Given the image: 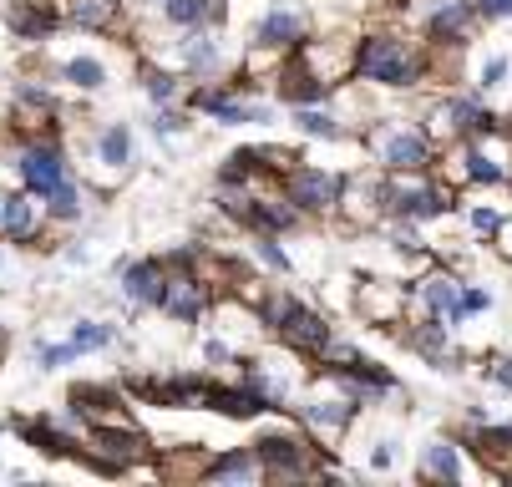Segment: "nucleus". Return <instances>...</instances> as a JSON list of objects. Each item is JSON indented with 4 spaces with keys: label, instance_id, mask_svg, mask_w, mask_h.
I'll return each mask as SVG.
<instances>
[{
    "label": "nucleus",
    "instance_id": "f03ea898",
    "mask_svg": "<svg viewBox=\"0 0 512 487\" xmlns=\"http://www.w3.org/2000/svg\"><path fill=\"white\" fill-rule=\"evenodd\" d=\"M365 153L381 173H426L436 168V148L421 127H406V122H371L365 127Z\"/></svg>",
    "mask_w": 512,
    "mask_h": 487
},
{
    "label": "nucleus",
    "instance_id": "f704fd0d",
    "mask_svg": "<svg viewBox=\"0 0 512 487\" xmlns=\"http://www.w3.org/2000/svg\"><path fill=\"white\" fill-rule=\"evenodd\" d=\"M482 310H492V295H487L482 285H462V295H457V315L467 320V315H482Z\"/></svg>",
    "mask_w": 512,
    "mask_h": 487
},
{
    "label": "nucleus",
    "instance_id": "dca6fc26",
    "mask_svg": "<svg viewBox=\"0 0 512 487\" xmlns=\"http://www.w3.org/2000/svg\"><path fill=\"white\" fill-rule=\"evenodd\" d=\"M0 234H6L11 244H26V249L46 244V214L36 208V193L11 188L6 198H0Z\"/></svg>",
    "mask_w": 512,
    "mask_h": 487
},
{
    "label": "nucleus",
    "instance_id": "f8f14e48",
    "mask_svg": "<svg viewBox=\"0 0 512 487\" xmlns=\"http://www.w3.org/2000/svg\"><path fill=\"white\" fill-rule=\"evenodd\" d=\"M411 285V305L421 310V315H442L447 325H462V315H457V295H462V280L452 274V264H442V269H421L416 280H406Z\"/></svg>",
    "mask_w": 512,
    "mask_h": 487
},
{
    "label": "nucleus",
    "instance_id": "9d476101",
    "mask_svg": "<svg viewBox=\"0 0 512 487\" xmlns=\"http://www.w3.org/2000/svg\"><path fill=\"white\" fill-rule=\"evenodd\" d=\"M132 163H137V137H132L127 122H107V127L92 132V178H97V188H102V178H107V188L122 183L132 173Z\"/></svg>",
    "mask_w": 512,
    "mask_h": 487
},
{
    "label": "nucleus",
    "instance_id": "a19ab883",
    "mask_svg": "<svg viewBox=\"0 0 512 487\" xmlns=\"http://www.w3.org/2000/svg\"><path fill=\"white\" fill-rule=\"evenodd\" d=\"M0 361H6V356H0Z\"/></svg>",
    "mask_w": 512,
    "mask_h": 487
},
{
    "label": "nucleus",
    "instance_id": "2f4dec72",
    "mask_svg": "<svg viewBox=\"0 0 512 487\" xmlns=\"http://www.w3.org/2000/svg\"><path fill=\"white\" fill-rule=\"evenodd\" d=\"M507 77H512V56H507V51H497V56H487V61H482V72H477V92H497Z\"/></svg>",
    "mask_w": 512,
    "mask_h": 487
},
{
    "label": "nucleus",
    "instance_id": "412c9836",
    "mask_svg": "<svg viewBox=\"0 0 512 487\" xmlns=\"http://www.w3.org/2000/svg\"><path fill=\"white\" fill-rule=\"evenodd\" d=\"M61 26L77 31H117L122 26V0H51Z\"/></svg>",
    "mask_w": 512,
    "mask_h": 487
},
{
    "label": "nucleus",
    "instance_id": "bb28decb",
    "mask_svg": "<svg viewBox=\"0 0 512 487\" xmlns=\"http://www.w3.org/2000/svg\"><path fill=\"white\" fill-rule=\"evenodd\" d=\"M289 112H295V132H300V137H320V143H345V122H340L325 102L289 107Z\"/></svg>",
    "mask_w": 512,
    "mask_h": 487
},
{
    "label": "nucleus",
    "instance_id": "ea45409f",
    "mask_svg": "<svg viewBox=\"0 0 512 487\" xmlns=\"http://www.w3.org/2000/svg\"><path fill=\"white\" fill-rule=\"evenodd\" d=\"M0 269H6V254H0Z\"/></svg>",
    "mask_w": 512,
    "mask_h": 487
},
{
    "label": "nucleus",
    "instance_id": "c756f323",
    "mask_svg": "<svg viewBox=\"0 0 512 487\" xmlns=\"http://www.w3.org/2000/svg\"><path fill=\"white\" fill-rule=\"evenodd\" d=\"M254 264H264L269 274H295V259L284 254L279 234H259V229H254Z\"/></svg>",
    "mask_w": 512,
    "mask_h": 487
},
{
    "label": "nucleus",
    "instance_id": "f257e3e1",
    "mask_svg": "<svg viewBox=\"0 0 512 487\" xmlns=\"http://www.w3.org/2000/svg\"><path fill=\"white\" fill-rule=\"evenodd\" d=\"M350 77L365 87H381V92H411L426 82V41H416L396 26L365 31V36H355Z\"/></svg>",
    "mask_w": 512,
    "mask_h": 487
},
{
    "label": "nucleus",
    "instance_id": "5701e85b",
    "mask_svg": "<svg viewBox=\"0 0 512 487\" xmlns=\"http://www.w3.org/2000/svg\"><path fill=\"white\" fill-rule=\"evenodd\" d=\"M163 21L173 31H213L229 21V0H163Z\"/></svg>",
    "mask_w": 512,
    "mask_h": 487
},
{
    "label": "nucleus",
    "instance_id": "a211bd4d",
    "mask_svg": "<svg viewBox=\"0 0 512 487\" xmlns=\"http://www.w3.org/2000/svg\"><path fill=\"white\" fill-rule=\"evenodd\" d=\"M173 66L183 77H218L224 72V41L213 31H178V46H173Z\"/></svg>",
    "mask_w": 512,
    "mask_h": 487
},
{
    "label": "nucleus",
    "instance_id": "0eeeda50",
    "mask_svg": "<svg viewBox=\"0 0 512 487\" xmlns=\"http://www.w3.org/2000/svg\"><path fill=\"white\" fill-rule=\"evenodd\" d=\"M213 300H218V290L203 280L198 269H168L153 310H163V315L178 320V325H198V320L213 310Z\"/></svg>",
    "mask_w": 512,
    "mask_h": 487
},
{
    "label": "nucleus",
    "instance_id": "e433bc0d",
    "mask_svg": "<svg viewBox=\"0 0 512 487\" xmlns=\"http://www.w3.org/2000/svg\"><path fill=\"white\" fill-rule=\"evenodd\" d=\"M396 457H401V442H396V437H381V442L371 447V472H391Z\"/></svg>",
    "mask_w": 512,
    "mask_h": 487
},
{
    "label": "nucleus",
    "instance_id": "aec40b11",
    "mask_svg": "<svg viewBox=\"0 0 512 487\" xmlns=\"http://www.w3.org/2000/svg\"><path fill=\"white\" fill-rule=\"evenodd\" d=\"M163 259H127L122 264V300L127 310H153L158 290H163Z\"/></svg>",
    "mask_w": 512,
    "mask_h": 487
},
{
    "label": "nucleus",
    "instance_id": "20e7f679",
    "mask_svg": "<svg viewBox=\"0 0 512 487\" xmlns=\"http://www.w3.org/2000/svg\"><path fill=\"white\" fill-rule=\"evenodd\" d=\"M254 462H259V477H274V482H305L315 477V442L305 432H289V427H274V432H259L249 442Z\"/></svg>",
    "mask_w": 512,
    "mask_h": 487
},
{
    "label": "nucleus",
    "instance_id": "72a5a7b5",
    "mask_svg": "<svg viewBox=\"0 0 512 487\" xmlns=\"http://www.w3.org/2000/svg\"><path fill=\"white\" fill-rule=\"evenodd\" d=\"M153 132L163 137V143H168V137H178V132H188V107H183V112H178V107H158Z\"/></svg>",
    "mask_w": 512,
    "mask_h": 487
},
{
    "label": "nucleus",
    "instance_id": "6e6552de",
    "mask_svg": "<svg viewBox=\"0 0 512 487\" xmlns=\"http://www.w3.org/2000/svg\"><path fill=\"white\" fill-rule=\"evenodd\" d=\"M421 41L431 51H467L472 46V31L482 26L477 21V6L472 0H436L431 11H421Z\"/></svg>",
    "mask_w": 512,
    "mask_h": 487
},
{
    "label": "nucleus",
    "instance_id": "7ed1b4c3",
    "mask_svg": "<svg viewBox=\"0 0 512 487\" xmlns=\"http://www.w3.org/2000/svg\"><path fill=\"white\" fill-rule=\"evenodd\" d=\"M6 168H11L16 188L46 198V193L71 173V153H66L61 137H16V148H11Z\"/></svg>",
    "mask_w": 512,
    "mask_h": 487
},
{
    "label": "nucleus",
    "instance_id": "473e14b6",
    "mask_svg": "<svg viewBox=\"0 0 512 487\" xmlns=\"http://www.w3.org/2000/svg\"><path fill=\"white\" fill-rule=\"evenodd\" d=\"M77 356H82V351H77L71 340H61V345L41 340V345H36V361H41V371H61V366H71V361H77Z\"/></svg>",
    "mask_w": 512,
    "mask_h": 487
},
{
    "label": "nucleus",
    "instance_id": "a878e982",
    "mask_svg": "<svg viewBox=\"0 0 512 487\" xmlns=\"http://www.w3.org/2000/svg\"><path fill=\"white\" fill-rule=\"evenodd\" d=\"M56 77H61L66 87H77V92H102V87L112 82V66H107L102 56H66V61L56 66Z\"/></svg>",
    "mask_w": 512,
    "mask_h": 487
},
{
    "label": "nucleus",
    "instance_id": "4c0bfd02",
    "mask_svg": "<svg viewBox=\"0 0 512 487\" xmlns=\"http://www.w3.org/2000/svg\"><path fill=\"white\" fill-rule=\"evenodd\" d=\"M482 376H487V381H492L497 391H507V396H512V356H492Z\"/></svg>",
    "mask_w": 512,
    "mask_h": 487
},
{
    "label": "nucleus",
    "instance_id": "b1692460",
    "mask_svg": "<svg viewBox=\"0 0 512 487\" xmlns=\"http://www.w3.org/2000/svg\"><path fill=\"white\" fill-rule=\"evenodd\" d=\"M87 214V193H82V178L77 173H66L51 193H46V224L51 229H77Z\"/></svg>",
    "mask_w": 512,
    "mask_h": 487
},
{
    "label": "nucleus",
    "instance_id": "cd10ccee",
    "mask_svg": "<svg viewBox=\"0 0 512 487\" xmlns=\"http://www.w3.org/2000/svg\"><path fill=\"white\" fill-rule=\"evenodd\" d=\"M137 77H142V92H148L158 107H173V102L183 97V72H178V66L142 61V66H137Z\"/></svg>",
    "mask_w": 512,
    "mask_h": 487
},
{
    "label": "nucleus",
    "instance_id": "7c9ffc66",
    "mask_svg": "<svg viewBox=\"0 0 512 487\" xmlns=\"http://www.w3.org/2000/svg\"><path fill=\"white\" fill-rule=\"evenodd\" d=\"M502 208H492V203H467V229H472V239H482V244H492L497 239V229H502Z\"/></svg>",
    "mask_w": 512,
    "mask_h": 487
},
{
    "label": "nucleus",
    "instance_id": "39448f33",
    "mask_svg": "<svg viewBox=\"0 0 512 487\" xmlns=\"http://www.w3.org/2000/svg\"><path fill=\"white\" fill-rule=\"evenodd\" d=\"M284 198L300 208L305 219H330L340 208V193H345V173L340 168H320V163H295L284 178H279Z\"/></svg>",
    "mask_w": 512,
    "mask_h": 487
},
{
    "label": "nucleus",
    "instance_id": "c9c22d12",
    "mask_svg": "<svg viewBox=\"0 0 512 487\" xmlns=\"http://www.w3.org/2000/svg\"><path fill=\"white\" fill-rule=\"evenodd\" d=\"M203 361H208V366H234V361H239L234 340H218V335H213V340H203Z\"/></svg>",
    "mask_w": 512,
    "mask_h": 487
},
{
    "label": "nucleus",
    "instance_id": "393cba45",
    "mask_svg": "<svg viewBox=\"0 0 512 487\" xmlns=\"http://www.w3.org/2000/svg\"><path fill=\"white\" fill-rule=\"evenodd\" d=\"M203 477L208 482H259V462L249 447H229V452H213L203 462Z\"/></svg>",
    "mask_w": 512,
    "mask_h": 487
},
{
    "label": "nucleus",
    "instance_id": "423d86ee",
    "mask_svg": "<svg viewBox=\"0 0 512 487\" xmlns=\"http://www.w3.org/2000/svg\"><path fill=\"white\" fill-rule=\"evenodd\" d=\"M274 340L284 345V351L305 356V361H320L325 345L335 340V325H330L325 310H315V305H305V300L295 295V300H289V310H284V320L274 325Z\"/></svg>",
    "mask_w": 512,
    "mask_h": 487
},
{
    "label": "nucleus",
    "instance_id": "2eb2a0df",
    "mask_svg": "<svg viewBox=\"0 0 512 487\" xmlns=\"http://www.w3.org/2000/svg\"><path fill=\"white\" fill-rule=\"evenodd\" d=\"M310 36V11H295V6H269L259 21H254V41L249 46H264V51H300V41Z\"/></svg>",
    "mask_w": 512,
    "mask_h": 487
},
{
    "label": "nucleus",
    "instance_id": "1a4fd4ad",
    "mask_svg": "<svg viewBox=\"0 0 512 487\" xmlns=\"http://www.w3.org/2000/svg\"><path fill=\"white\" fill-rule=\"evenodd\" d=\"M11 432H16L26 447H36L41 457H56V462H66V457H77V452H82V437H77V427H71L66 416H56V411L11 416Z\"/></svg>",
    "mask_w": 512,
    "mask_h": 487
},
{
    "label": "nucleus",
    "instance_id": "ddd939ff",
    "mask_svg": "<svg viewBox=\"0 0 512 487\" xmlns=\"http://www.w3.org/2000/svg\"><path fill=\"white\" fill-rule=\"evenodd\" d=\"M300 66L305 72H315L325 87H340L345 77H350V66H355V41H345V36H305L300 41Z\"/></svg>",
    "mask_w": 512,
    "mask_h": 487
},
{
    "label": "nucleus",
    "instance_id": "4be33fe9",
    "mask_svg": "<svg viewBox=\"0 0 512 487\" xmlns=\"http://www.w3.org/2000/svg\"><path fill=\"white\" fill-rule=\"evenodd\" d=\"M6 26H11L21 41L41 46V41H51V36H56L61 16H56V6H51V0H16V6L6 11Z\"/></svg>",
    "mask_w": 512,
    "mask_h": 487
},
{
    "label": "nucleus",
    "instance_id": "6ab92c4d",
    "mask_svg": "<svg viewBox=\"0 0 512 487\" xmlns=\"http://www.w3.org/2000/svg\"><path fill=\"white\" fill-rule=\"evenodd\" d=\"M416 472L426 477V482H467V447L457 442V437H431L426 447H421V457H416Z\"/></svg>",
    "mask_w": 512,
    "mask_h": 487
},
{
    "label": "nucleus",
    "instance_id": "c85d7f7f",
    "mask_svg": "<svg viewBox=\"0 0 512 487\" xmlns=\"http://www.w3.org/2000/svg\"><path fill=\"white\" fill-rule=\"evenodd\" d=\"M71 345H77L82 356L107 351V345H117V325H107V320H77V325H71Z\"/></svg>",
    "mask_w": 512,
    "mask_h": 487
},
{
    "label": "nucleus",
    "instance_id": "f3484780",
    "mask_svg": "<svg viewBox=\"0 0 512 487\" xmlns=\"http://www.w3.org/2000/svg\"><path fill=\"white\" fill-rule=\"evenodd\" d=\"M406 305H411V285H401V280H365L360 295H355V310L371 320L376 330L401 325L406 320Z\"/></svg>",
    "mask_w": 512,
    "mask_h": 487
},
{
    "label": "nucleus",
    "instance_id": "4468645a",
    "mask_svg": "<svg viewBox=\"0 0 512 487\" xmlns=\"http://www.w3.org/2000/svg\"><path fill=\"white\" fill-rule=\"evenodd\" d=\"M295 411V422L305 427V432H315V437H325V442H335V437H345L350 427H355V416H360V406L350 401V396H315V401H300V406H289Z\"/></svg>",
    "mask_w": 512,
    "mask_h": 487
},
{
    "label": "nucleus",
    "instance_id": "9b49d317",
    "mask_svg": "<svg viewBox=\"0 0 512 487\" xmlns=\"http://www.w3.org/2000/svg\"><path fill=\"white\" fill-rule=\"evenodd\" d=\"M117 416H132L127 411V391H117V386L77 381V386L66 391V422L77 427V432H87L97 422H117Z\"/></svg>",
    "mask_w": 512,
    "mask_h": 487
},
{
    "label": "nucleus",
    "instance_id": "58836bf2",
    "mask_svg": "<svg viewBox=\"0 0 512 487\" xmlns=\"http://www.w3.org/2000/svg\"><path fill=\"white\" fill-rule=\"evenodd\" d=\"M477 21H512V0H472Z\"/></svg>",
    "mask_w": 512,
    "mask_h": 487
}]
</instances>
